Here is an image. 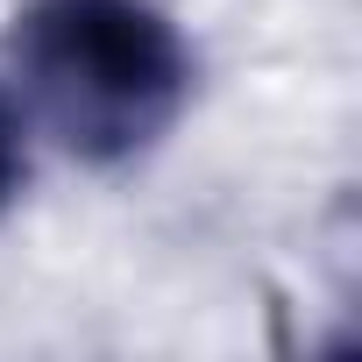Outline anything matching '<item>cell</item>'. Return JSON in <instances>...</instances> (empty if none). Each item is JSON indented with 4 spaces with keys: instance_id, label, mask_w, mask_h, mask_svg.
Wrapping results in <instances>:
<instances>
[{
    "instance_id": "obj_1",
    "label": "cell",
    "mask_w": 362,
    "mask_h": 362,
    "mask_svg": "<svg viewBox=\"0 0 362 362\" xmlns=\"http://www.w3.org/2000/svg\"><path fill=\"white\" fill-rule=\"evenodd\" d=\"M15 57L36 114L86 163L142 156L192 100V50L156 0H29Z\"/></svg>"
},
{
    "instance_id": "obj_2",
    "label": "cell",
    "mask_w": 362,
    "mask_h": 362,
    "mask_svg": "<svg viewBox=\"0 0 362 362\" xmlns=\"http://www.w3.org/2000/svg\"><path fill=\"white\" fill-rule=\"evenodd\" d=\"M22 177H29V114H22V100L8 86H0V206L22 192Z\"/></svg>"
}]
</instances>
